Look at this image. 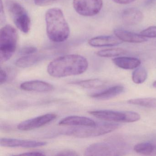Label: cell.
Instances as JSON below:
<instances>
[{"instance_id":"19","label":"cell","mask_w":156,"mask_h":156,"mask_svg":"<svg viewBox=\"0 0 156 156\" xmlns=\"http://www.w3.org/2000/svg\"><path fill=\"white\" fill-rule=\"evenodd\" d=\"M43 56L40 55L32 54L23 55L16 61L15 65L20 68H25L31 67L41 62Z\"/></svg>"},{"instance_id":"31","label":"cell","mask_w":156,"mask_h":156,"mask_svg":"<svg viewBox=\"0 0 156 156\" xmlns=\"http://www.w3.org/2000/svg\"><path fill=\"white\" fill-rule=\"evenodd\" d=\"M114 2L119 4H128L131 3L136 0H113Z\"/></svg>"},{"instance_id":"27","label":"cell","mask_w":156,"mask_h":156,"mask_svg":"<svg viewBox=\"0 0 156 156\" xmlns=\"http://www.w3.org/2000/svg\"><path fill=\"white\" fill-rule=\"evenodd\" d=\"M57 156H78V154L74 151L71 150H65L58 152Z\"/></svg>"},{"instance_id":"2","label":"cell","mask_w":156,"mask_h":156,"mask_svg":"<svg viewBox=\"0 0 156 156\" xmlns=\"http://www.w3.org/2000/svg\"><path fill=\"white\" fill-rule=\"evenodd\" d=\"M45 20L47 36L51 41L60 43L67 40L70 28L61 9H49L45 13Z\"/></svg>"},{"instance_id":"32","label":"cell","mask_w":156,"mask_h":156,"mask_svg":"<svg viewBox=\"0 0 156 156\" xmlns=\"http://www.w3.org/2000/svg\"><path fill=\"white\" fill-rule=\"evenodd\" d=\"M155 0H147V1L146 2V4L147 5H150V4L152 3V2L154 1Z\"/></svg>"},{"instance_id":"1","label":"cell","mask_w":156,"mask_h":156,"mask_svg":"<svg viewBox=\"0 0 156 156\" xmlns=\"http://www.w3.org/2000/svg\"><path fill=\"white\" fill-rule=\"evenodd\" d=\"M88 67V61L84 56L67 55L51 62L47 66V73L52 77L62 78L81 74L87 71Z\"/></svg>"},{"instance_id":"26","label":"cell","mask_w":156,"mask_h":156,"mask_svg":"<svg viewBox=\"0 0 156 156\" xmlns=\"http://www.w3.org/2000/svg\"><path fill=\"white\" fill-rule=\"evenodd\" d=\"M56 1V0H34V2L35 5L42 7L50 5L55 2Z\"/></svg>"},{"instance_id":"18","label":"cell","mask_w":156,"mask_h":156,"mask_svg":"<svg viewBox=\"0 0 156 156\" xmlns=\"http://www.w3.org/2000/svg\"><path fill=\"white\" fill-rule=\"evenodd\" d=\"M134 150L136 153L146 156H156V140L152 141L141 142L135 145Z\"/></svg>"},{"instance_id":"5","label":"cell","mask_w":156,"mask_h":156,"mask_svg":"<svg viewBox=\"0 0 156 156\" xmlns=\"http://www.w3.org/2000/svg\"><path fill=\"white\" fill-rule=\"evenodd\" d=\"M97 118L113 122L131 123L138 121L139 114L133 111H117L111 110H96L88 112Z\"/></svg>"},{"instance_id":"23","label":"cell","mask_w":156,"mask_h":156,"mask_svg":"<svg viewBox=\"0 0 156 156\" xmlns=\"http://www.w3.org/2000/svg\"><path fill=\"white\" fill-rule=\"evenodd\" d=\"M126 53V51L121 48H111L98 51L97 55L100 57L109 58L119 56L125 54Z\"/></svg>"},{"instance_id":"15","label":"cell","mask_w":156,"mask_h":156,"mask_svg":"<svg viewBox=\"0 0 156 156\" xmlns=\"http://www.w3.org/2000/svg\"><path fill=\"white\" fill-rule=\"evenodd\" d=\"M114 34L116 37L121 41L132 43H141L147 41V38L143 37L140 34L134 33L122 30H115Z\"/></svg>"},{"instance_id":"9","label":"cell","mask_w":156,"mask_h":156,"mask_svg":"<svg viewBox=\"0 0 156 156\" xmlns=\"http://www.w3.org/2000/svg\"><path fill=\"white\" fill-rule=\"evenodd\" d=\"M56 117L57 115L53 113L44 114L23 121L18 125L17 127L18 129L23 131L33 130L49 124L55 120Z\"/></svg>"},{"instance_id":"33","label":"cell","mask_w":156,"mask_h":156,"mask_svg":"<svg viewBox=\"0 0 156 156\" xmlns=\"http://www.w3.org/2000/svg\"><path fill=\"white\" fill-rule=\"evenodd\" d=\"M152 86L153 87H155V88H156V81H155V82H153V84H152Z\"/></svg>"},{"instance_id":"11","label":"cell","mask_w":156,"mask_h":156,"mask_svg":"<svg viewBox=\"0 0 156 156\" xmlns=\"http://www.w3.org/2000/svg\"><path fill=\"white\" fill-rule=\"evenodd\" d=\"M20 87L24 91L42 93L51 92L54 88L51 84L40 80H32L23 82L20 85Z\"/></svg>"},{"instance_id":"21","label":"cell","mask_w":156,"mask_h":156,"mask_svg":"<svg viewBox=\"0 0 156 156\" xmlns=\"http://www.w3.org/2000/svg\"><path fill=\"white\" fill-rule=\"evenodd\" d=\"M127 103L134 105L156 108V98H134L128 100Z\"/></svg>"},{"instance_id":"6","label":"cell","mask_w":156,"mask_h":156,"mask_svg":"<svg viewBox=\"0 0 156 156\" xmlns=\"http://www.w3.org/2000/svg\"><path fill=\"white\" fill-rule=\"evenodd\" d=\"M9 9L16 27L23 33L28 34L30 29L31 20L26 9L16 2L9 3Z\"/></svg>"},{"instance_id":"13","label":"cell","mask_w":156,"mask_h":156,"mask_svg":"<svg viewBox=\"0 0 156 156\" xmlns=\"http://www.w3.org/2000/svg\"><path fill=\"white\" fill-rule=\"evenodd\" d=\"M144 15L142 12L136 8H128L122 12V20L127 25L132 26L139 24L142 21Z\"/></svg>"},{"instance_id":"12","label":"cell","mask_w":156,"mask_h":156,"mask_svg":"<svg viewBox=\"0 0 156 156\" xmlns=\"http://www.w3.org/2000/svg\"><path fill=\"white\" fill-rule=\"evenodd\" d=\"M97 124L95 121L89 118L77 115L66 117L59 122L60 126H92Z\"/></svg>"},{"instance_id":"22","label":"cell","mask_w":156,"mask_h":156,"mask_svg":"<svg viewBox=\"0 0 156 156\" xmlns=\"http://www.w3.org/2000/svg\"><path fill=\"white\" fill-rule=\"evenodd\" d=\"M147 70L143 67H138L132 73V81L135 83L140 84L143 83L147 78Z\"/></svg>"},{"instance_id":"30","label":"cell","mask_w":156,"mask_h":156,"mask_svg":"<svg viewBox=\"0 0 156 156\" xmlns=\"http://www.w3.org/2000/svg\"><path fill=\"white\" fill-rule=\"evenodd\" d=\"M19 155L21 156H44L45 154L44 152L41 151H30V152H25V153H22V154H19Z\"/></svg>"},{"instance_id":"20","label":"cell","mask_w":156,"mask_h":156,"mask_svg":"<svg viewBox=\"0 0 156 156\" xmlns=\"http://www.w3.org/2000/svg\"><path fill=\"white\" fill-rule=\"evenodd\" d=\"M73 84L87 89H95L102 87L105 85L104 81L98 79H87L73 82Z\"/></svg>"},{"instance_id":"10","label":"cell","mask_w":156,"mask_h":156,"mask_svg":"<svg viewBox=\"0 0 156 156\" xmlns=\"http://www.w3.org/2000/svg\"><path fill=\"white\" fill-rule=\"evenodd\" d=\"M0 144L2 147H6L34 148L43 147L45 146L47 143L44 141L30 140L3 138L1 139Z\"/></svg>"},{"instance_id":"28","label":"cell","mask_w":156,"mask_h":156,"mask_svg":"<svg viewBox=\"0 0 156 156\" xmlns=\"http://www.w3.org/2000/svg\"><path fill=\"white\" fill-rule=\"evenodd\" d=\"M6 21V16L4 12V8H3V3L2 0L1 1V13H0V22L1 24L2 25Z\"/></svg>"},{"instance_id":"8","label":"cell","mask_w":156,"mask_h":156,"mask_svg":"<svg viewBox=\"0 0 156 156\" xmlns=\"http://www.w3.org/2000/svg\"><path fill=\"white\" fill-rule=\"evenodd\" d=\"M103 4V0H73V5L76 12L86 17L98 14Z\"/></svg>"},{"instance_id":"4","label":"cell","mask_w":156,"mask_h":156,"mask_svg":"<svg viewBox=\"0 0 156 156\" xmlns=\"http://www.w3.org/2000/svg\"><path fill=\"white\" fill-rule=\"evenodd\" d=\"M118 124L103 123L92 126H77L69 129L64 134L77 138H90L110 133L119 128Z\"/></svg>"},{"instance_id":"25","label":"cell","mask_w":156,"mask_h":156,"mask_svg":"<svg viewBox=\"0 0 156 156\" xmlns=\"http://www.w3.org/2000/svg\"><path fill=\"white\" fill-rule=\"evenodd\" d=\"M37 48L35 46L28 45L23 47L20 50V53L23 55H30L37 52Z\"/></svg>"},{"instance_id":"3","label":"cell","mask_w":156,"mask_h":156,"mask_svg":"<svg viewBox=\"0 0 156 156\" xmlns=\"http://www.w3.org/2000/svg\"><path fill=\"white\" fill-rule=\"evenodd\" d=\"M18 32L10 25L3 26L0 31V61H9L14 54L18 43Z\"/></svg>"},{"instance_id":"14","label":"cell","mask_w":156,"mask_h":156,"mask_svg":"<svg viewBox=\"0 0 156 156\" xmlns=\"http://www.w3.org/2000/svg\"><path fill=\"white\" fill-rule=\"evenodd\" d=\"M123 42L117 37L111 36H99L91 38L88 41L90 46L94 47H111Z\"/></svg>"},{"instance_id":"7","label":"cell","mask_w":156,"mask_h":156,"mask_svg":"<svg viewBox=\"0 0 156 156\" xmlns=\"http://www.w3.org/2000/svg\"><path fill=\"white\" fill-rule=\"evenodd\" d=\"M121 146L111 142H101L88 146L85 151L86 156H119L123 155Z\"/></svg>"},{"instance_id":"17","label":"cell","mask_w":156,"mask_h":156,"mask_svg":"<svg viewBox=\"0 0 156 156\" xmlns=\"http://www.w3.org/2000/svg\"><path fill=\"white\" fill-rule=\"evenodd\" d=\"M124 91V87L122 86H115L102 92L92 94L90 96L98 100H108L120 94Z\"/></svg>"},{"instance_id":"29","label":"cell","mask_w":156,"mask_h":156,"mask_svg":"<svg viewBox=\"0 0 156 156\" xmlns=\"http://www.w3.org/2000/svg\"><path fill=\"white\" fill-rule=\"evenodd\" d=\"M8 75L6 71L1 69L0 71V84H3L7 81Z\"/></svg>"},{"instance_id":"24","label":"cell","mask_w":156,"mask_h":156,"mask_svg":"<svg viewBox=\"0 0 156 156\" xmlns=\"http://www.w3.org/2000/svg\"><path fill=\"white\" fill-rule=\"evenodd\" d=\"M140 35L146 38H156V26H151L140 33Z\"/></svg>"},{"instance_id":"16","label":"cell","mask_w":156,"mask_h":156,"mask_svg":"<svg viewBox=\"0 0 156 156\" xmlns=\"http://www.w3.org/2000/svg\"><path fill=\"white\" fill-rule=\"evenodd\" d=\"M114 63L119 68L125 70H132L137 68L141 63L140 60L135 57L120 56L112 60Z\"/></svg>"}]
</instances>
